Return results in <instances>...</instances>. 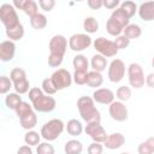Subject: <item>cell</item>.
I'll return each mask as SVG.
<instances>
[{"label":"cell","mask_w":154,"mask_h":154,"mask_svg":"<svg viewBox=\"0 0 154 154\" xmlns=\"http://www.w3.org/2000/svg\"><path fill=\"white\" fill-rule=\"evenodd\" d=\"M29 100L31 101L34 109L41 113L52 112L57 106V101L54 97H52L51 95H46L42 89L36 87L29 90Z\"/></svg>","instance_id":"obj_1"},{"label":"cell","mask_w":154,"mask_h":154,"mask_svg":"<svg viewBox=\"0 0 154 154\" xmlns=\"http://www.w3.org/2000/svg\"><path fill=\"white\" fill-rule=\"evenodd\" d=\"M130 24L129 16L120 8H116L112 11L107 23H106V30L111 36H119L124 31V29Z\"/></svg>","instance_id":"obj_2"},{"label":"cell","mask_w":154,"mask_h":154,"mask_svg":"<svg viewBox=\"0 0 154 154\" xmlns=\"http://www.w3.org/2000/svg\"><path fill=\"white\" fill-rule=\"evenodd\" d=\"M77 108L79 112V116L82 119L89 124V123H100L101 116L99 109L95 107V101L90 96H81L77 100Z\"/></svg>","instance_id":"obj_3"},{"label":"cell","mask_w":154,"mask_h":154,"mask_svg":"<svg viewBox=\"0 0 154 154\" xmlns=\"http://www.w3.org/2000/svg\"><path fill=\"white\" fill-rule=\"evenodd\" d=\"M65 129V124L61 119L58 118H53L48 122H46L42 128H41V136L42 138H45L46 141L51 142V141H55L64 131Z\"/></svg>","instance_id":"obj_4"},{"label":"cell","mask_w":154,"mask_h":154,"mask_svg":"<svg viewBox=\"0 0 154 154\" xmlns=\"http://www.w3.org/2000/svg\"><path fill=\"white\" fill-rule=\"evenodd\" d=\"M10 78L13 83V88L16 90L17 94L22 95L28 93L31 88H30V83L26 78V73L23 69L20 67H13L10 72Z\"/></svg>","instance_id":"obj_5"},{"label":"cell","mask_w":154,"mask_h":154,"mask_svg":"<svg viewBox=\"0 0 154 154\" xmlns=\"http://www.w3.org/2000/svg\"><path fill=\"white\" fill-rule=\"evenodd\" d=\"M128 79L130 87L135 89H141L146 84L144 71L138 63H131L128 66Z\"/></svg>","instance_id":"obj_6"},{"label":"cell","mask_w":154,"mask_h":154,"mask_svg":"<svg viewBox=\"0 0 154 154\" xmlns=\"http://www.w3.org/2000/svg\"><path fill=\"white\" fill-rule=\"evenodd\" d=\"M93 46H94V49L103 55L105 58H112V57H116L117 53H118V48L114 43V41H111L103 36H100V37H96L94 41H93Z\"/></svg>","instance_id":"obj_7"},{"label":"cell","mask_w":154,"mask_h":154,"mask_svg":"<svg viewBox=\"0 0 154 154\" xmlns=\"http://www.w3.org/2000/svg\"><path fill=\"white\" fill-rule=\"evenodd\" d=\"M0 19H1V23L4 24L5 29H11L20 23L14 6L12 4H7V2H5L0 6Z\"/></svg>","instance_id":"obj_8"},{"label":"cell","mask_w":154,"mask_h":154,"mask_svg":"<svg viewBox=\"0 0 154 154\" xmlns=\"http://www.w3.org/2000/svg\"><path fill=\"white\" fill-rule=\"evenodd\" d=\"M93 45V40L89 34H73L69 38V48L73 52H83Z\"/></svg>","instance_id":"obj_9"},{"label":"cell","mask_w":154,"mask_h":154,"mask_svg":"<svg viewBox=\"0 0 154 154\" xmlns=\"http://www.w3.org/2000/svg\"><path fill=\"white\" fill-rule=\"evenodd\" d=\"M51 79H52L53 84L55 85L57 90L66 89V88H69V87L72 84V82H73L72 75H71L66 69H58V70H55V71L52 73Z\"/></svg>","instance_id":"obj_10"},{"label":"cell","mask_w":154,"mask_h":154,"mask_svg":"<svg viewBox=\"0 0 154 154\" xmlns=\"http://www.w3.org/2000/svg\"><path fill=\"white\" fill-rule=\"evenodd\" d=\"M125 64L122 59H113L108 65L107 77L112 83H119L125 76Z\"/></svg>","instance_id":"obj_11"},{"label":"cell","mask_w":154,"mask_h":154,"mask_svg":"<svg viewBox=\"0 0 154 154\" xmlns=\"http://www.w3.org/2000/svg\"><path fill=\"white\" fill-rule=\"evenodd\" d=\"M48 48H49V54L64 58V55L67 51V38L60 34L54 35L49 41Z\"/></svg>","instance_id":"obj_12"},{"label":"cell","mask_w":154,"mask_h":154,"mask_svg":"<svg viewBox=\"0 0 154 154\" xmlns=\"http://www.w3.org/2000/svg\"><path fill=\"white\" fill-rule=\"evenodd\" d=\"M84 131L93 140V142H97V143H102V144L108 136L106 134V130L101 125V123H89L85 125Z\"/></svg>","instance_id":"obj_13"},{"label":"cell","mask_w":154,"mask_h":154,"mask_svg":"<svg viewBox=\"0 0 154 154\" xmlns=\"http://www.w3.org/2000/svg\"><path fill=\"white\" fill-rule=\"evenodd\" d=\"M108 113L111 116V118L116 122H125L129 117V112H128V107L125 106L124 102L122 101H113L109 106H108Z\"/></svg>","instance_id":"obj_14"},{"label":"cell","mask_w":154,"mask_h":154,"mask_svg":"<svg viewBox=\"0 0 154 154\" xmlns=\"http://www.w3.org/2000/svg\"><path fill=\"white\" fill-rule=\"evenodd\" d=\"M12 5L14 6V8L22 10L29 17H32L38 13V4L34 0H14Z\"/></svg>","instance_id":"obj_15"},{"label":"cell","mask_w":154,"mask_h":154,"mask_svg":"<svg viewBox=\"0 0 154 154\" xmlns=\"http://www.w3.org/2000/svg\"><path fill=\"white\" fill-rule=\"evenodd\" d=\"M114 93L108 88H97L93 93V100L101 105H111L114 101Z\"/></svg>","instance_id":"obj_16"},{"label":"cell","mask_w":154,"mask_h":154,"mask_svg":"<svg viewBox=\"0 0 154 154\" xmlns=\"http://www.w3.org/2000/svg\"><path fill=\"white\" fill-rule=\"evenodd\" d=\"M16 53V43L11 40L1 41L0 43V60L1 61H11Z\"/></svg>","instance_id":"obj_17"},{"label":"cell","mask_w":154,"mask_h":154,"mask_svg":"<svg viewBox=\"0 0 154 154\" xmlns=\"http://www.w3.org/2000/svg\"><path fill=\"white\" fill-rule=\"evenodd\" d=\"M124 143H125V136L120 132H113L107 136L106 141L103 142V147L113 150V149H118L123 147Z\"/></svg>","instance_id":"obj_18"},{"label":"cell","mask_w":154,"mask_h":154,"mask_svg":"<svg viewBox=\"0 0 154 154\" xmlns=\"http://www.w3.org/2000/svg\"><path fill=\"white\" fill-rule=\"evenodd\" d=\"M138 16L144 22L154 20V1H146L138 6Z\"/></svg>","instance_id":"obj_19"},{"label":"cell","mask_w":154,"mask_h":154,"mask_svg":"<svg viewBox=\"0 0 154 154\" xmlns=\"http://www.w3.org/2000/svg\"><path fill=\"white\" fill-rule=\"evenodd\" d=\"M90 66H91V69H93L94 71L102 72V71H105L106 67H107V59H106L103 55L96 53V54H94V55L91 57V59H90Z\"/></svg>","instance_id":"obj_20"},{"label":"cell","mask_w":154,"mask_h":154,"mask_svg":"<svg viewBox=\"0 0 154 154\" xmlns=\"http://www.w3.org/2000/svg\"><path fill=\"white\" fill-rule=\"evenodd\" d=\"M65 129L70 136H81L83 132V125L78 119H70L65 125Z\"/></svg>","instance_id":"obj_21"},{"label":"cell","mask_w":154,"mask_h":154,"mask_svg":"<svg viewBox=\"0 0 154 154\" xmlns=\"http://www.w3.org/2000/svg\"><path fill=\"white\" fill-rule=\"evenodd\" d=\"M65 154H82L83 144L78 140H69L64 146Z\"/></svg>","instance_id":"obj_22"},{"label":"cell","mask_w":154,"mask_h":154,"mask_svg":"<svg viewBox=\"0 0 154 154\" xmlns=\"http://www.w3.org/2000/svg\"><path fill=\"white\" fill-rule=\"evenodd\" d=\"M72 65H73L75 71L89 72V71H88V69H89V61H88L87 57L83 55V54H77L76 57H73Z\"/></svg>","instance_id":"obj_23"},{"label":"cell","mask_w":154,"mask_h":154,"mask_svg":"<svg viewBox=\"0 0 154 154\" xmlns=\"http://www.w3.org/2000/svg\"><path fill=\"white\" fill-rule=\"evenodd\" d=\"M103 83V77L101 75V72H97V71H89L88 72V81H87V85L90 87V88H99L101 87V84Z\"/></svg>","instance_id":"obj_24"},{"label":"cell","mask_w":154,"mask_h":154,"mask_svg":"<svg viewBox=\"0 0 154 154\" xmlns=\"http://www.w3.org/2000/svg\"><path fill=\"white\" fill-rule=\"evenodd\" d=\"M47 23H48L47 17L43 13H40L38 12L37 14L30 17V25L35 30H42V29H45L47 26Z\"/></svg>","instance_id":"obj_25"},{"label":"cell","mask_w":154,"mask_h":154,"mask_svg":"<svg viewBox=\"0 0 154 154\" xmlns=\"http://www.w3.org/2000/svg\"><path fill=\"white\" fill-rule=\"evenodd\" d=\"M123 35H125L130 41L131 40H135V38H138L141 35H142V29L138 24L136 23H130L123 31Z\"/></svg>","instance_id":"obj_26"},{"label":"cell","mask_w":154,"mask_h":154,"mask_svg":"<svg viewBox=\"0 0 154 154\" xmlns=\"http://www.w3.org/2000/svg\"><path fill=\"white\" fill-rule=\"evenodd\" d=\"M6 36L11 40V41H19L20 38H23L24 36V26L22 25V23H19L18 25L11 28V29H6Z\"/></svg>","instance_id":"obj_27"},{"label":"cell","mask_w":154,"mask_h":154,"mask_svg":"<svg viewBox=\"0 0 154 154\" xmlns=\"http://www.w3.org/2000/svg\"><path fill=\"white\" fill-rule=\"evenodd\" d=\"M83 29L85 31V34H94L99 30V22L96 20V18L89 16L85 17L83 20Z\"/></svg>","instance_id":"obj_28"},{"label":"cell","mask_w":154,"mask_h":154,"mask_svg":"<svg viewBox=\"0 0 154 154\" xmlns=\"http://www.w3.org/2000/svg\"><path fill=\"white\" fill-rule=\"evenodd\" d=\"M41 134L34 131V130H29L25 135H24V142L25 144L30 146V147H34V146H38L40 144V141H41Z\"/></svg>","instance_id":"obj_29"},{"label":"cell","mask_w":154,"mask_h":154,"mask_svg":"<svg viewBox=\"0 0 154 154\" xmlns=\"http://www.w3.org/2000/svg\"><path fill=\"white\" fill-rule=\"evenodd\" d=\"M20 102H22V97L17 93H10V94H7L5 96V105L10 109H13L14 111Z\"/></svg>","instance_id":"obj_30"},{"label":"cell","mask_w":154,"mask_h":154,"mask_svg":"<svg viewBox=\"0 0 154 154\" xmlns=\"http://www.w3.org/2000/svg\"><path fill=\"white\" fill-rule=\"evenodd\" d=\"M19 122H20L22 128L29 131V130H31V129L37 124V116H36V113H35V111H34L32 113L28 114L26 117L19 119Z\"/></svg>","instance_id":"obj_31"},{"label":"cell","mask_w":154,"mask_h":154,"mask_svg":"<svg viewBox=\"0 0 154 154\" xmlns=\"http://www.w3.org/2000/svg\"><path fill=\"white\" fill-rule=\"evenodd\" d=\"M14 112H16L17 117H18L19 119H22V118L26 117L28 114L32 113V112H34V107H32L31 105H29V102L22 101V102L17 106V108L14 109Z\"/></svg>","instance_id":"obj_32"},{"label":"cell","mask_w":154,"mask_h":154,"mask_svg":"<svg viewBox=\"0 0 154 154\" xmlns=\"http://www.w3.org/2000/svg\"><path fill=\"white\" fill-rule=\"evenodd\" d=\"M119 7L129 16V18H131L132 16H135V13H136L137 10H138V6H137L134 1H130V0H126V1L120 2V6H119Z\"/></svg>","instance_id":"obj_33"},{"label":"cell","mask_w":154,"mask_h":154,"mask_svg":"<svg viewBox=\"0 0 154 154\" xmlns=\"http://www.w3.org/2000/svg\"><path fill=\"white\" fill-rule=\"evenodd\" d=\"M116 97L118 99V101L125 102L131 97V89L128 85H122L117 89L116 91Z\"/></svg>","instance_id":"obj_34"},{"label":"cell","mask_w":154,"mask_h":154,"mask_svg":"<svg viewBox=\"0 0 154 154\" xmlns=\"http://www.w3.org/2000/svg\"><path fill=\"white\" fill-rule=\"evenodd\" d=\"M42 90H43V93L46 94V95H53V94H55L58 90H57V88H55V85L53 84V82H52V79H51V77H48V78H45L43 81H42Z\"/></svg>","instance_id":"obj_35"},{"label":"cell","mask_w":154,"mask_h":154,"mask_svg":"<svg viewBox=\"0 0 154 154\" xmlns=\"http://www.w3.org/2000/svg\"><path fill=\"white\" fill-rule=\"evenodd\" d=\"M12 87H13V83H12L11 78H8L7 76L0 77V94H2V95L7 94Z\"/></svg>","instance_id":"obj_36"},{"label":"cell","mask_w":154,"mask_h":154,"mask_svg":"<svg viewBox=\"0 0 154 154\" xmlns=\"http://www.w3.org/2000/svg\"><path fill=\"white\" fill-rule=\"evenodd\" d=\"M36 153L37 154H55V150H54V147L49 142H42L37 146Z\"/></svg>","instance_id":"obj_37"},{"label":"cell","mask_w":154,"mask_h":154,"mask_svg":"<svg viewBox=\"0 0 154 154\" xmlns=\"http://www.w3.org/2000/svg\"><path fill=\"white\" fill-rule=\"evenodd\" d=\"M72 78H73V82L78 85H83V84H87V81H88V72H83V71H75L73 75H72Z\"/></svg>","instance_id":"obj_38"},{"label":"cell","mask_w":154,"mask_h":154,"mask_svg":"<svg viewBox=\"0 0 154 154\" xmlns=\"http://www.w3.org/2000/svg\"><path fill=\"white\" fill-rule=\"evenodd\" d=\"M114 43H116V46H117V48H118V51L119 49H125V48H128L129 47V45H130V40L125 36V35H119V36H117L116 37V40H114Z\"/></svg>","instance_id":"obj_39"},{"label":"cell","mask_w":154,"mask_h":154,"mask_svg":"<svg viewBox=\"0 0 154 154\" xmlns=\"http://www.w3.org/2000/svg\"><path fill=\"white\" fill-rule=\"evenodd\" d=\"M102 152H103V144L102 143L93 142L88 147V154H102Z\"/></svg>","instance_id":"obj_40"},{"label":"cell","mask_w":154,"mask_h":154,"mask_svg":"<svg viewBox=\"0 0 154 154\" xmlns=\"http://www.w3.org/2000/svg\"><path fill=\"white\" fill-rule=\"evenodd\" d=\"M38 6L45 12H49L55 6V1L54 0H38Z\"/></svg>","instance_id":"obj_41"},{"label":"cell","mask_w":154,"mask_h":154,"mask_svg":"<svg viewBox=\"0 0 154 154\" xmlns=\"http://www.w3.org/2000/svg\"><path fill=\"white\" fill-rule=\"evenodd\" d=\"M63 60H64L63 57H58V55H53V54L48 55V65L51 67H59L61 65Z\"/></svg>","instance_id":"obj_42"},{"label":"cell","mask_w":154,"mask_h":154,"mask_svg":"<svg viewBox=\"0 0 154 154\" xmlns=\"http://www.w3.org/2000/svg\"><path fill=\"white\" fill-rule=\"evenodd\" d=\"M137 153H138V154H154V153L152 152V149L149 148V146L147 144V142H146V141L138 144Z\"/></svg>","instance_id":"obj_43"},{"label":"cell","mask_w":154,"mask_h":154,"mask_svg":"<svg viewBox=\"0 0 154 154\" xmlns=\"http://www.w3.org/2000/svg\"><path fill=\"white\" fill-rule=\"evenodd\" d=\"M103 6L107 10H116L118 8V6H120V1L119 0H105L103 1Z\"/></svg>","instance_id":"obj_44"},{"label":"cell","mask_w":154,"mask_h":154,"mask_svg":"<svg viewBox=\"0 0 154 154\" xmlns=\"http://www.w3.org/2000/svg\"><path fill=\"white\" fill-rule=\"evenodd\" d=\"M88 6L91 8V10H99L103 6V1L102 0H88Z\"/></svg>","instance_id":"obj_45"},{"label":"cell","mask_w":154,"mask_h":154,"mask_svg":"<svg viewBox=\"0 0 154 154\" xmlns=\"http://www.w3.org/2000/svg\"><path fill=\"white\" fill-rule=\"evenodd\" d=\"M17 154H32V149L30 146L28 144H24V146H20L17 150Z\"/></svg>","instance_id":"obj_46"},{"label":"cell","mask_w":154,"mask_h":154,"mask_svg":"<svg viewBox=\"0 0 154 154\" xmlns=\"http://www.w3.org/2000/svg\"><path fill=\"white\" fill-rule=\"evenodd\" d=\"M146 85L149 88H154V72H150L146 77Z\"/></svg>","instance_id":"obj_47"},{"label":"cell","mask_w":154,"mask_h":154,"mask_svg":"<svg viewBox=\"0 0 154 154\" xmlns=\"http://www.w3.org/2000/svg\"><path fill=\"white\" fill-rule=\"evenodd\" d=\"M146 142H147V144L149 146V148L152 149V152L154 153V136H150V137H148V138L146 140Z\"/></svg>","instance_id":"obj_48"},{"label":"cell","mask_w":154,"mask_h":154,"mask_svg":"<svg viewBox=\"0 0 154 154\" xmlns=\"http://www.w3.org/2000/svg\"><path fill=\"white\" fill-rule=\"evenodd\" d=\"M152 67L154 69V57H153V59H152Z\"/></svg>","instance_id":"obj_49"},{"label":"cell","mask_w":154,"mask_h":154,"mask_svg":"<svg viewBox=\"0 0 154 154\" xmlns=\"http://www.w3.org/2000/svg\"><path fill=\"white\" fill-rule=\"evenodd\" d=\"M120 154H130V153H126V152H123V153H120Z\"/></svg>","instance_id":"obj_50"}]
</instances>
